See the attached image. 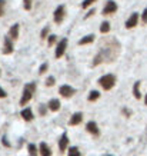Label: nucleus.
<instances>
[{"mask_svg": "<svg viewBox=\"0 0 147 156\" xmlns=\"http://www.w3.org/2000/svg\"><path fill=\"white\" fill-rule=\"evenodd\" d=\"M34 92H36V83L30 82V83H27V85H24L23 93H22V98H20V106H23L24 108V106L32 100Z\"/></svg>", "mask_w": 147, "mask_h": 156, "instance_id": "1", "label": "nucleus"}, {"mask_svg": "<svg viewBox=\"0 0 147 156\" xmlns=\"http://www.w3.org/2000/svg\"><path fill=\"white\" fill-rule=\"evenodd\" d=\"M116 76L111 75V73H107V75H103L99 79V85L103 87L104 90H111L116 86Z\"/></svg>", "mask_w": 147, "mask_h": 156, "instance_id": "2", "label": "nucleus"}, {"mask_svg": "<svg viewBox=\"0 0 147 156\" xmlns=\"http://www.w3.org/2000/svg\"><path fill=\"white\" fill-rule=\"evenodd\" d=\"M67 43H69V40H67V37H63L60 42L57 43L56 46V52H54V57L56 59H60V57L66 53V49H67Z\"/></svg>", "mask_w": 147, "mask_h": 156, "instance_id": "3", "label": "nucleus"}, {"mask_svg": "<svg viewBox=\"0 0 147 156\" xmlns=\"http://www.w3.org/2000/svg\"><path fill=\"white\" fill-rule=\"evenodd\" d=\"M64 16H66V9H64V6L60 5L57 6L56 10H54V13H53V20H54V23L60 24L64 19Z\"/></svg>", "mask_w": 147, "mask_h": 156, "instance_id": "4", "label": "nucleus"}, {"mask_svg": "<svg viewBox=\"0 0 147 156\" xmlns=\"http://www.w3.org/2000/svg\"><path fill=\"white\" fill-rule=\"evenodd\" d=\"M117 3L114 2V0H109L107 3H106V6L103 7V14L104 16H110V14H113L117 12Z\"/></svg>", "mask_w": 147, "mask_h": 156, "instance_id": "5", "label": "nucleus"}, {"mask_svg": "<svg viewBox=\"0 0 147 156\" xmlns=\"http://www.w3.org/2000/svg\"><path fill=\"white\" fill-rule=\"evenodd\" d=\"M59 93L63 96V98H71V96L76 93V89L74 87H71L70 85H63L60 86V89H59Z\"/></svg>", "mask_w": 147, "mask_h": 156, "instance_id": "6", "label": "nucleus"}, {"mask_svg": "<svg viewBox=\"0 0 147 156\" xmlns=\"http://www.w3.org/2000/svg\"><path fill=\"white\" fill-rule=\"evenodd\" d=\"M137 24H138V13L134 12V13L130 14V17L126 20L124 26H126V29H133V27H136Z\"/></svg>", "mask_w": 147, "mask_h": 156, "instance_id": "7", "label": "nucleus"}, {"mask_svg": "<svg viewBox=\"0 0 147 156\" xmlns=\"http://www.w3.org/2000/svg\"><path fill=\"white\" fill-rule=\"evenodd\" d=\"M14 48H13V40L9 37V36H6L5 40H3V50L2 52L5 53V55H10V53H13Z\"/></svg>", "mask_w": 147, "mask_h": 156, "instance_id": "8", "label": "nucleus"}, {"mask_svg": "<svg viewBox=\"0 0 147 156\" xmlns=\"http://www.w3.org/2000/svg\"><path fill=\"white\" fill-rule=\"evenodd\" d=\"M86 130L90 133V135H93V136H99V126H97V123L94 122V120H90V122H87V125H86Z\"/></svg>", "mask_w": 147, "mask_h": 156, "instance_id": "9", "label": "nucleus"}, {"mask_svg": "<svg viewBox=\"0 0 147 156\" xmlns=\"http://www.w3.org/2000/svg\"><path fill=\"white\" fill-rule=\"evenodd\" d=\"M83 122V113L81 112H76V113L71 115L70 120H69V125L70 126H77V125H80Z\"/></svg>", "mask_w": 147, "mask_h": 156, "instance_id": "10", "label": "nucleus"}, {"mask_svg": "<svg viewBox=\"0 0 147 156\" xmlns=\"http://www.w3.org/2000/svg\"><path fill=\"white\" fill-rule=\"evenodd\" d=\"M67 147H69V136H67V133L64 132L62 135V137L59 139V149H60V152H66Z\"/></svg>", "mask_w": 147, "mask_h": 156, "instance_id": "11", "label": "nucleus"}, {"mask_svg": "<svg viewBox=\"0 0 147 156\" xmlns=\"http://www.w3.org/2000/svg\"><path fill=\"white\" fill-rule=\"evenodd\" d=\"M20 116L26 120V122H32L34 118V115H33V110L30 108H23V110L20 112Z\"/></svg>", "mask_w": 147, "mask_h": 156, "instance_id": "12", "label": "nucleus"}, {"mask_svg": "<svg viewBox=\"0 0 147 156\" xmlns=\"http://www.w3.org/2000/svg\"><path fill=\"white\" fill-rule=\"evenodd\" d=\"M39 152H40V156H52V149L46 142H42L40 146H39Z\"/></svg>", "mask_w": 147, "mask_h": 156, "instance_id": "13", "label": "nucleus"}, {"mask_svg": "<svg viewBox=\"0 0 147 156\" xmlns=\"http://www.w3.org/2000/svg\"><path fill=\"white\" fill-rule=\"evenodd\" d=\"M19 29H20V24L14 23L12 27L9 29V37L12 39V40H16V39L19 37Z\"/></svg>", "mask_w": 147, "mask_h": 156, "instance_id": "14", "label": "nucleus"}, {"mask_svg": "<svg viewBox=\"0 0 147 156\" xmlns=\"http://www.w3.org/2000/svg\"><path fill=\"white\" fill-rule=\"evenodd\" d=\"M60 106H62V103H60V100L59 99H52L47 105V108L50 109L52 112H57V110L60 109Z\"/></svg>", "mask_w": 147, "mask_h": 156, "instance_id": "15", "label": "nucleus"}, {"mask_svg": "<svg viewBox=\"0 0 147 156\" xmlns=\"http://www.w3.org/2000/svg\"><path fill=\"white\" fill-rule=\"evenodd\" d=\"M94 34H87V36H84V37H81L80 40H79V44H80V46H83V44H89V43H93L94 42Z\"/></svg>", "mask_w": 147, "mask_h": 156, "instance_id": "16", "label": "nucleus"}, {"mask_svg": "<svg viewBox=\"0 0 147 156\" xmlns=\"http://www.w3.org/2000/svg\"><path fill=\"white\" fill-rule=\"evenodd\" d=\"M133 96L136 99H142V92H140V82H136L133 86Z\"/></svg>", "mask_w": 147, "mask_h": 156, "instance_id": "17", "label": "nucleus"}, {"mask_svg": "<svg viewBox=\"0 0 147 156\" xmlns=\"http://www.w3.org/2000/svg\"><path fill=\"white\" fill-rule=\"evenodd\" d=\"M104 57H106V55H104V52L101 50V52L97 55V56L94 57V62H93V66H97V65H100L101 62L104 60Z\"/></svg>", "mask_w": 147, "mask_h": 156, "instance_id": "18", "label": "nucleus"}, {"mask_svg": "<svg viewBox=\"0 0 147 156\" xmlns=\"http://www.w3.org/2000/svg\"><path fill=\"white\" fill-rule=\"evenodd\" d=\"M99 98H100V92L91 90L90 93H89V96H87V100H89V102H94V100H97Z\"/></svg>", "mask_w": 147, "mask_h": 156, "instance_id": "19", "label": "nucleus"}, {"mask_svg": "<svg viewBox=\"0 0 147 156\" xmlns=\"http://www.w3.org/2000/svg\"><path fill=\"white\" fill-rule=\"evenodd\" d=\"M67 155H69V156H81V153H80V151H79V147L70 146V147H69V152H67Z\"/></svg>", "mask_w": 147, "mask_h": 156, "instance_id": "20", "label": "nucleus"}, {"mask_svg": "<svg viewBox=\"0 0 147 156\" xmlns=\"http://www.w3.org/2000/svg\"><path fill=\"white\" fill-rule=\"evenodd\" d=\"M27 149H29V155H30V156H37L39 149L36 147V145H34V143H30Z\"/></svg>", "mask_w": 147, "mask_h": 156, "instance_id": "21", "label": "nucleus"}, {"mask_svg": "<svg viewBox=\"0 0 147 156\" xmlns=\"http://www.w3.org/2000/svg\"><path fill=\"white\" fill-rule=\"evenodd\" d=\"M100 32H101V33H109L110 32V23L109 22H103V23L100 24Z\"/></svg>", "mask_w": 147, "mask_h": 156, "instance_id": "22", "label": "nucleus"}, {"mask_svg": "<svg viewBox=\"0 0 147 156\" xmlns=\"http://www.w3.org/2000/svg\"><path fill=\"white\" fill-rule=\"evenodd\" d=\"M49 32H50V29H49V26H46V27H43L42 30V33H40V37L44 40V39H47L49 37Z\"/></svg>", "mask_w": 147, "mask_h": 156, "instance_id": "23", "label": "nucleus"}, {"mask_svg": "<svg viewBox=\"0 0 147 156\" xmlns=\"http://www.w3.org/2000/svg\"><path fill=\"white\" fill-rule=\"evenodd\" d=\"M56 42H57V36H56V34H50V36L47 37V44H49V46H53Z\"/></svg>", "mask_w": 147, "mask_h": 156, "instance_id": "24", "label": "nucleus"}, {"mask_svg": "<svg viewBox=\"0 0 147 156\" xmlns=\"http://www.w3.org/2000/svg\"><path fill=\"white\" fill-rule=\"evenodd\" d=\"M32 5H33V0H23L24 10H30V9H32Z\"/></svg>", "mask_w": 147, "mask_h": 156, "instance_id": "25", "label": "nucleus"}, {"mask_svg": "<svg viewBox=\"0 0 147 156\" xmlns=\"http://www.w3.org/2000/svg\"><path fill=\"white\" fill-rule=\"evenodd\" d=\"M96 0H83V3H81V7L83 9H87V7H90L93 3H94Z\"/></svg>", "mask_w": 147, "mask_h": 156, "instance_id": "26", "label": "nucleus"}, {"mask_svg": "<svg viewBox=\"0 0 147 156\" xmlns=\"http://www.w3.org/2000/svg\"><path fill=\"white\" fill-rule=\"evenodd\" d=\"M54 83H56V79L53 76H49L47 79H46V86H49V87H52Z\"/></svg>", "mask_w": 147, "mask_h": 156, "instance_id": "27", "label": "nucleus"}, {"mask_svg": "<svg viewBox=\"0 0 147 156\" xmlns=\"http://www.w3.org/2000/svg\"><path fill=\"white\" fill-rule=\"evenodd\" d=\"M47 69H49V63H43L42 66H40V69H39V73H40V75H44V73L47 72Z\"/></svg>", "mask_w": 147, "mask_h": 156, "instance_id": "28", "label": "nucleus"}, {"mask_svg": "<svg viewBox=\"0 0 147 156\" xmlns=\"http://www.w3.org/2000/svg\"><path fill=\"white\" fill-rule=\"evenodd\" d=\"M47 106H46V105H40V106H39V113L42 115V116H44V115H46V112H47Z\"/></svg>", "mask_w": 147, "mask_h": 156, "instance_id": "29", "label": "nucleus"}, {"mask_svg": "<svg viewBox=\"0 0 147 156\" xmlns=\"http://www.w3.org/2000/svg\"><path fill=\"white\" fill-rule=\"evenodd\" d=\"M5 7H6V0H0V16L5 14Z\"/></svg>", "mask_w": 147, "mask_h": 156, "instance_id": "30", "label": "nucleus"}, {"mask_svg": "<svg viewBox=\"0 0 147 156\" xmlns=\"http://www.w3.org/2000/svg\"><path fill=\"white\" fill-rule=\"evenodd\" d=\"M142 22L144 24H147V6H146V9L143 10V13H142Z\"/></svg>", "mask_w": 147, "mask_h": 156, "instance_id": "31", "label": "nucleus"}, {"mask_svg": "<svg viewBox=\"0 0 147 156\" xmlns=\"http://www.w3.org/2000/svg\"><path fill=\"white\" fill-rule=\"evenodd\" d=\"M96 13V10L94 9H91V10H89V12H87V14H86L84 16V19H89V17H90V16H93V14Z\"/></svg>", "mask_w": 147, "mask_h": 156, "instance_id": "32", "label": "nucleus"}, {"mask_svg": "<svg viewBox=\"0 0 147 156\" xmlns=\"http://www.w3.org/2000/svg\"><path fill=\"white\" fill-rule=\"evenodd\" d=\"M6 96H7V95H6V92L2 89V87H0V99H5Z\"/></svg>", "mask_w": 147, "mask_h": 156, "instance_id": "33", "label": "nucleus"}, {"mask_svg": "<svg viewBox=\"0 0 147 156\" xmlns=\"http://www.w3.org/2000/svg\"><path fill=\"white\" fill-rule=\"evenodd\" d=\"M123 113L126 115V116H130V115H132V112H130V110H127V109H123Z\"/></svg>", "mask_w": 147, "mask_h": 156, "instance_id": "34", "label": "nucleus"}, {"mask_svg": "<svg viewBox=\"0 0 147 156\" xmlns=\"http://www.w3.org/2000/svg\"><path fill=\"white\" fill-rule=\"evenodd\" d=\"M3 143H5V146H7V147L10 146V143L7 142V139H6V137H3Z\"/></svg>", "mask_w": 147, "mask_h": 156, "instance_id": "35", "label": "nucleus"}, {"mask_svg": "<svg viewBox=\"0 0 147 156\" xmlns=\"http://www.w3.org/2000/svg\"><path fill=\"white\" fill-rule=\"evenodd\" d=\"M144 105H146V106H147V95L144 96Z\"/></svg>", "mask_w": 147, "mask_h": 156, "instance_id": "36", "label": "nucleus"}, {"mask_svg": "<svg viewBox=\"0 0 147 156\" xmlns=\"http://www.w3.org/2000/svg\"><path fill=\"white\" fill-rule=\"evenodd\" d=\"M0 76H2V72H0Z\"/></svg>", "mask_w": 147, "mask_h": 156, "instance_id": "37", "label": "nucleus"}, {"mask_svg": "<svg viewBox=\"0 0 147 156\" xmlns=\"http://www.w3.org/2000/svg\"><path fill=\"white\" fill-rule=\"evenodd\" d=\"M107 156H111V155H107Z\"/></svg>", "mask_w": 147, "mask_h": 156, "instance_id": "38", "label": "nucleus"}]
</instances>
